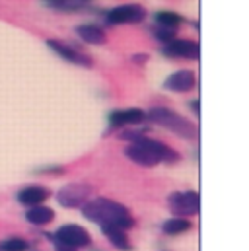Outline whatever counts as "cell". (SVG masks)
Instances as JSON below:
<instances>
[{
  "label": "cell",
  "instance_id": "cell-14",
  "mask_svg": "<svg viewBox=\"0 0 249 251\" xmlns=\"http://www.w3.org/2000/svg\"><path fill=\"white\" fill-rule=\"evenodd\" d=\"M101 232H103V236L109 240V244H111L113 248H117L119 251H130L132 250L130 240H128V236H126V230L117 228V226H109V224H105V226H101Z\"/></svg>",
  "mask_w": 249,
  "mask_h": 251
},
{
  "label": "cell",
  "instance_id": "cell-17",
  "mask_svg": "<svg viewBox=\"0 0 249 251\" xmlns=\"http://www.w3.org/2000/svg\"><path fill=\"white\" fill-rule=\"evenodd\" d=\"M154 20H156V24L158 25H162V27H170V29H175L181 22H183V18L179 16V14H175V12H158L156 16H154Z\"/></svg>",
  "mask_w": 249,
  "mask_h": 251
},
{
  "label": "cell",
  "instance_id": "cell-15",
  "mask_svg": "<svg viewBox=\"0 0 249 251\" xmlns=\"http://www.w3.org/2000/svg\"><path fill=\"white\" fill-rule=\"evenodd\" d=\"M25 220L33 226H47L55 220V210L45 206V204H39V206H29L25 210Z\"/></svg>",
  "mask_w": 249,
  "mask_h": 251
},
{
  "label": "cell",
  "instance_id": "cell-6",
  "mask_svg": "<svg viewBox=\"0 0 249 251\" xmlns=\"http://www.w3.org/2000/svg\"><path fill=\"white\" fill-rule=\"evenodd\" d=\"M144 18H146V10L140 4H124L109 10L105 22L111 25H121V24H140Z\"/></svg>",
  "mask_w": 249,
  "mask_h": 251
},
{
  "label": "cell",
  "instance_id": "cell-1",
  "mask_svg": "<svg viewBox=\"0 0 249 251\" xmlns=\"http://www.w3.org/2000/svg\"><path fill=\"white\" fill-rule=\"evenodd\" d=\"M82 214L86 220L96 222L100 226H117L123 230H130L134 226V218L128 212V208L123 206L117 201L105 199V197H98V199H90L84 206H82Z\"/></svg>",
  "mask_w": 249,
  "mask_h": 251
},
{
  "label": "cell",
  "instance_id": "cell-20",
  "mask_svg": "<svg viewBox=\"0 0 249 251\" xmlns=\"http://www.w3.org/2000/svg\"><path fill=\"white\" fill-rule=\"evenodd\" d=\"M140 136H146V128H132V130H123V132L119 134V138H123V140H130V142L138 140Z\"/></svg>",
  "mask_w": 249,
  "mask_h": 251
},
{
  "label": "cell",
  "instance_id": "cell-12",
  "mask_svg": "<svg viewBox=\"0 0 249 251\" xmlns=\"http://www.w3.org/2000/svg\"><path fill=\"white\" fill-rule=\"evenodd\" d=\"M197 84V78H195V72L193 70H177L174 74H170L164 82V88L166 90H172V92H189L193 90Z\"/></svg>",
  "mask_w": 249,
  "mask_h": 251
},
{
  "label": "cell",
  "instance_id": "cell-9",
  "mask_svg": "<svg viewBox=\"0 0 249 251\" xmlns=\"http://www.w3.org/2000/svg\"><path fill=\"white\" fill-rule=\"evenodd\" d=\"M47 47H51L59 57H62L64 61H68V63H72V64L86 66V68H90V66L94 64L88 55L80 53L78 49H74V47H70V45L62 43V41H59V39H47Z\"/></svg>",
  "mask_w": 249,
  "mask_h": 251
},
{
  "label": "cell",
  "instance_id": "cell-22",
  "mask_svg": "<svg viewBox=\"0 0 249 251\" xmlns=\"http://www.w3.org/2000/svg\"><path fill=\"white\" fill-rule=\"evenodd\" d=\"M132 61H134L136 64H144L146 61H148V55H134Z\"/></svg>",
  "mask_w": 249,
  "mask_h": 251
},
{
  "label": "cell",
  "instance_id": "cell-21",
  "mask_svg": "<svg viewBox=\"0 0 249 251\" xmlns=\"http://www.w3.org/2000/svg\"><path fill=\"white\" fill-rule=\"evenodd\" d=\"M53 242V246H55V251H78L74 250V248H70V246H64L61 242H55V240H51Z\"/></svg>",
  "mask_w": 249,
  "mask_h": 251
},
{
  "label": "cell",
  "instance_id": "cell-16",
  "mask_svg": "<svg viewBox=\"0 0 249 251\" xmlns=\"http://www.w3.org/2000/svg\"><path fill=\"white\" fill-rule=\"evenodd\" d=\"M189 230H191V222L187 218H179V216L170 218L162 224V232L168 236H179V234H185Z\"/></svg>",
  "mask_w": 249,
  "mask_h": 251
},
{
  "label": "cell",
  "instance_id": "cell-11",
  "mask_svg": "<svg viewBox=\"0 0 249 251\" xmlns=\"http://www.w3.org/2000/svg\"><path fill=\"white\" fill-rule=\"evenodd\" d=\"M49 195H51V191L47 187H43V185H27V187L20 189L18 191V202L20 204H24V206H39V204H43L47 199H49Z\"/></svg>",
  "mask_w": 249,
  "mask_h": 251
},
{
  "label": "cell",
  "instance_id": "cell-24",
  "mask_svg": "<svg viewBox=\"0 0 249 251\" xmlns=\"http://www.w3.org/2000/svg\"><path fill=\"white\" fill-rule=\"evenodd\" d=\"M47 2H55V0H47Z\"/></svg>",
  "mask_w": 249,
  "mask_h": 251
},
{
  "label": "cell",
  "instance_id": "cell-5",
  "mask_svg": "<svg viewBox=\"0 0 249 251\" xmlns=\"http://www.w3.org/2000/svg\"><path fill=\"white\" fill-rule=\"evenodd\" d=\"M51 240L55 242H61L64 246H70L74 250H82V248H88L92 244V236L86 228L78 226V224H66V226H61L53 236Z\"/></svg>",
  "mask_w": 249,
  "mask_h": 251
},
{
  "label": "cell",
  "instance_id": "cell-4",
  "mask_svg": "<svg viewBox=\"0 0 249 251\" xmlns=\"http://www.w3.org/2000/svg\"><path fill=\"white\" fill-rule=\"evenodd\" d=\"M94 189L88 183H68L57 193V201L64 208H82L90 197H92Z\"/></svg>",
  "mask_w": 249,
  "mask_h": 251
},
{
  "label": "cell",
  "instance_id": "cell-19",
  "mask_svg": "<svg viewBox=\"0 0 249 251\" xmlns=\"http://www.w3.org/2000/svg\"><path fill=\"white\" fill-rule=\"evenodd\" d=\"M152 35L158 39V41H162V43H172L174 39H175V29H170V27H162V25H158V27H154L152 29Z\"/></svg>",
  "mask_w": 249,
  "mask_h": 251
},
{
  "label": "cell",
  "instance_id": "cell-18",
  "mask_svg": "<svg viewBox=\"0 0 249 251\" xmlns=\"http://www.w3.org/2000/svg\"><path fill=\"white\" fill-rule=\"evenodd\" d=\"M29 244L24 238H8L0 244V251H27Z\"/></svg>",
  "mask_w": 249,
  "mask_h": 251
},
{
  "label": "cell",
  "instance_id": "cell-13",
  "mask_svg": "<svg viewBox=\"0 0 249 251\" xmlns=\"http://www.w3.org/2000/svg\"><path fill=\"white\" fill-rule=\"evenodd\" d=\"M76 33L78 37L88 43V45H103L107 41V35L105 31L100 27V25H94V24H84V25H78L76 27Z\"/></svg>",
  "mask_w": 249,
  "mask_h": 251
},
{
  "label": "cell",
  "instance_id": "cell-2",
  "mask_svg": "<svg viewBox=\"0 0 249 251\" xmlns=\"http://www.w3.org/2000/svg\"><path fill=\"white\" fill-rule=\"evenodd\" d=\"M146 119L156 123V125L164 126V128H168V130H172L174 134H177V136H181L185 140H193V138L199 136L197 125H193L189 119L181 117L179 113H175V111H172L168 107H154V109H150L146 113Z\"/></svg>",
  "mask_w": 249,
  "mask_h": 251
},
{
  "label": "cell",
  "instance_id": "cell-3",
  "mask_svg": "<svg viewBox=\"0 0 249 251\" xmlns=\"http://www.w3.org/2000/svg\"><path fill=\"white\" fill-rule=\"evenodd\" d=\"M168 206L179 218L195 216L200 208V197L197 191H175L168 197Z\"/></svg>",
  "mask_w": 249,
  "mask_h": 251
},
{
  "label": "cell",
  "instance_id": "cell-7",
  "mask_svg": "<svg viewBox=\"0 0 249 251\" xmlns=\"http://www.w3.org/2000/svg\"><path fill=\"white\" fill-rule=\"evenodd\" d=\"M124 154H126L128 160H132L134 164H138V166H142V168H154V166L160 164L158 156H156V154L148 148V144L144 142V136H140V138L134 140L130 146H126Z\"/></svg>",
  "mask_w": 249,
  "mask_h": 251
},
{
  "label": "cell",
  "instance_id": "cell-10",
  "mask_svg": "<svg viewBox=\"0 0 249 251\" xmlns=\"http://www.w3.org/2000/svg\"><path fill=\"white\" fill-rule=\"evenodd\" d=\"M146 121V113L142 109L130 107V109H117L109 113V125L111 128H123L130 125H140Z\"/></svg>",
  "mask_w": 249,
  "mask_h": 251
},
{
  "label": "cell",
  "instance_id": "cell-23",
  "mask_svg": "<svg viewBox=\"0 0 249 251\" xmlns=\"http://www.w3.org/2000/svg\"><path fill=\"white\" fill-rule=\"evenodd\" d=\"M189 107L193 109V113H195V115H199V100H193V101L189 103Z\"/></svg>",
  "mask_w": 249,
  "mask_h": 251
},
{
  "label": "cell",
  "instance_id": "cell-8",
  "mask_svg": "<svg viewBox=\"0 0 249 251\" xmlns=\"http://www.w3.org/2000/svg\"><path fill=\"white\" fill-rule=\"evenodd\" d=\"M164 55L174 57V59L197 61L200 57V47L197 41H191V39H174L172 43L164 47Z\"/></svg>",
  "mask_w": 249,
  "mask_h": 251
}]
</instances>
